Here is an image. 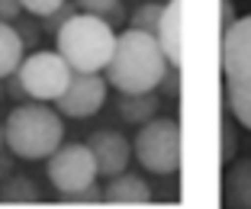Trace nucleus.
I'll return each mask as SVG.
<instances>
[{"label": "nucleus", "instance_id": "obj_1", "mask_svg": "<svg viewBox=\"0 0 251 209\" xmlns=\"http://www.w3.org/2000/svg\"><path fill=\"white\" fill-rule=\"evenodd\" d=\"M168 58L158 48L155 32L142 29H126L116 36V48H113L106 71V84L116 87L119 93H151L158 84L168 77Z\"/></svg>", "mask_w": 251, "mask_h": 209}, {"label": "nucleus", "instance_id": "obj_2", "mask_svg": "<svg viewBox=\"0 0 251 209\" xmlns=\"http://www.w3.org/2000/svg\"><path fill=\"white\" fill-rule=\"evenodd\" d=\"M116 32L103 16L74 13L55 32V52L68 61L74 74H100L113 58Z\"/></svg>", "mask_w": 251, "mask_h": 209}, {"label": "nucleus", "instance_id": "obj_3", "mask_svg": "<svg viewBox=\"0 0 251 209\" xmlns=\"http://www.w3.org/2000/svg\"><path fill=\"white\" fill-rule=\"evenodd\" d=\"M61 116L45 103H20L3 122V145L26 161L49 158L61 145Z\"/></svg>", "mask_w": 251, "mask_h": 209}, {"label": "nucleus", "instance_id": "obj_4", "mask_svg": "<svg viewBox=\"0 0 251 209\" xmlns=\"http://www.w3.org/2000/svg\"><path fill=\"white\" fill-rule=\"evenodd\" d=\"M226 100L238 126L251 129V16H242L222 32Z\"/></svg>", "mask_w": 251, "mask_h": 209}, {"label": "nucleus", "instance_id": "obj_5", "mask_svg": "<svg viewBox=\"0 0 251 209\" xmlns=\"http://www.w3.org/2000/svg\"><path fill=\"white\" fill-rule=\"evenodd\" d=\"M132 155L151 174H174L180 167V126L177 119H148L142 122L132 142Z\"/></svg>", "mask_w": 251, "mask_h": 209}, {"label": "nucleus", "instance_id": "obj_6", "mask_svg": "<svg viewBox=\"0 0 251 209\" xmlns=\"http://www.w3.org/2000/svg\"><path fill=\"white\" fill-rule=\"evenodd\" d=\"M71 74L74 71L58 52H29L16 68V81H20L23 93L29 100H39V103L58 100L65 93Z\"/></svg>", "mask_w": 251, "mask_h": 209}, {"label": "nucleus", "instance_id": "obj_7", "mask_svg": "<svg viewBox=\"0 0 251 209\" xmlns=\"http://www.w3.org/2000/svg\"><path fill=\"white\" fill-rule=\"evenodd\" d=\"M45 174L61 196H74L97 184V164L87 145H58L45 161Z\"/></svg>", "mask_w": 251, "mask_h": 209}, {"label": "nucleus", "instance_id": "obj_8", "mask_svg": "<svg viewBox=\"0 0 251 209\" xmlns=\"http://www.w3.org/2000/svg\"><path fill=\"white\" fill-rule=\"evenodd\" d=\"M106 87H110V84L100 74H71L65 93H61L55 103H58V110L65 113V116H71V119H87V116H94V113L106 103Z\"/></svg>", "mask_w": 251, "mask_h": 209}, {"label": "nucleus", "instance_id": "obj_9", "mask_svg": "<svg viewBox=\"0 0 251 209\" xmlns=\"http://www.w3.org/2000/svg\"><path fill=\"white\" fill-rule=\"evenodd\" d=\"M87 148L94 155V164H97V174L103 177H116V174L126 171L129 158H132V145L123 132H113V129H100L87 139Z\"/></svg>", "mask_w": 251, "mask_h": 209}, {"label": "nucleus", "instance_id": "obj_10", "mask_svg": "<svg viewBox=\"0 0 251 209\" xmlns=\"http://www.w3.org/2000/svg\"><path fill=\"white\" fill-rule=\"evenodd\" d=\"M180 26H184V3L180 0H171V3H164L161 10V20H158V29H155V39H158V48H161V55L168 58V65L177 71L180 68Z\"/></svg>", "mask_w": 251, "mask_h": 209}, {"label": "nucleus", "instance_id": "obj_11", "mask_svg": "<svg viewBox=\"0 0 251 209\" xmlns=\"http://www.w3.org/2000/svg\"><path fill=\"white\" fill-rule=\"evenodd\" d=\"M222 196L229 209H251V161H232L226 171V184H222Z\"/></svg>", "mask_w": 251, "mask_h": 209}, {"label": "nucleus", "instance_id": "obj_12", "mask_svg": "<svg viewBox=\"0 0 251 209\" xmlns=\"http://www.w3.org/2000/svg\"><path fill=\"white\" fill-rule=\"evenodd\" d=\"M103 200H110V203H148L151 200V187H148L139 174L123 171L106 184Z\"/></svg>", "mask_w": 251, "mask_h": 209}, {"label": "nucleus", "instance_id": "obj_13", "mask_svg": "<svg viewBox=\"0 0 251 209\" xmlns=\"http://www.w3.org/2000/svg\"><path fill=\"white\" fill-rule=\"evenodd\" d=\"M23 58H26V45H23L16 26L0 23V81H7L16 68H20Z\"/></svg>", "mask_w": 251, "mask_h": 209}, {"label": "nucleus", "instance_id": "obj_14", "mask_svg": "<svg viewBox=\"0 0 251 209\" xmlns=\"http://www.w3.org/2000/svg\"><path fill=\"white\" fill-rule=\"evenodd\" d=\"M155 113H158L155 90H151V93H123V100H119V116H123L126 122L142 126V122L155 119Z\"/></svg>", "mask_w": 251, "mask_h": 209}, {"label": "nucleus", "instance_id": "obj_15", "mask_svg": "<svg viewBox=\"0 0 251 209\" xmlns=\"http://www.w3.org/2000/svg\"><path fill=\"white\" fill-rule=\"evenodd\" d=\"M0 200L7 203H32L39 200V187L32 184L29 177H16V174H10V177H3V184H0Z\"/></svg>", "mask_w": 251, "mask_h": 209}, {"label": "nucleus", "instance_id": "obj_16", "mask_svg": "<svg viewBox=\"0 0 251 209\" xmlns=\"http://www.w3.org/2000/svg\"><path fill=\"white\" fill-rule=\"evenodd\" d=\"M161 3H142V7H135V13H132V29H142V32H155L158 29V20H161Z\"/></svg>", "mask_w": 251, "mask_h": 209}, {"label": "nucleus", "instance_id": "obj_17", "mask_svg": "<svg viewBox=\"0 0 251 209\" xmlns=\"http://www.w3.org/2000/svg\"><path fill=\"white\" fill-rule=\"evenodd\" d=\"M77 7H81V13H90V16H103V20H110V16H116L119 0H77Z\"/></svg>", "mask_w": 251, "mask_h": 209}, {"label": "nucleus", "instance_id": "obj_18", "mask_svg": "<svg viewBox=\"0 0 251 209\" xmlns=\"http://www.w3.org/2000/svg\"><path fill=\"white\" fill-rule=\"evenodd\" d=\"M23 3V10H26V13H32V16H52L55 10H61L65 7V0H20Z\"/></svg>", "mask_w": 251, "mask_h": 209}, {"label": "nucleus", "instance_id": "obj_19", "mask_svg": "<svg viewBox=\"0 0 251 209\" xmlns=\"http://www.w3.org/2000/svg\"><path fill=\"white\" fill-rule=\"evenodd\" d=\"M235 145H238L235 126L232 122H222V161H232L235 158Z\"/></svg>", "mask_w": 251, "mask_h": 209}, {"label": "nucleus", "instance_id": "obj_20", "mask_svg": "<svg viewBox=\"0 0 251 209\" xmlns=\"http://www.w3.org/2000/svg\"><path fill=\"white\" fill-rule=\"evenodd\" d=\"M71 16H74V7H68V3H65V7L55 10L52 16H45V29H49V32H58L61 26H65V23L71 20Z\"/></svg>", "mask_w": 251, "mask_h": 209}, {"label": "nucleus", "instance_id": "obj_21", "mask_svg": "<svg viewBox=\"0 0 251 209\" xmlns=\"http://www.w3.org/2000/svg\"><path fill=\"white\" fill-rule=\"evenodd\" d=\"M20 10H23L20 0H0V23H13L20 16Z\"/></svg>", "mask_w": 251, "mask_h": 209}, {"label": "nucleus", "instance_id": "obj_22", "mask_svg": "<svg viewBox=\"0 0 251 209\" xmlns=\"http://www.w3.org/2000/svg\"><path fill=\"white\" fill-rule=\"evenodd\" d=\"M219 16H222V32H226V29H229V26H232V23L238 20V16H235V10H232V3H229V0H222V10H219Z\"/></svg>", "mask_w": 251, "mask_h": 209}, {"label": "nucleus", "instance_id": "obj_23", "mask_svg": "<svg viewBox=\"0 0 251 209\" xmlns=\"http://www.w3.org/2000/svg\"><path fill=\"white\" fill-rule=\"evenodd\" d=\"M0 174H10V158L0 155Z\"/></svg>", "mask_w": 251, "mask_h": 209}, {"label": "nucleus", "instance_id": "obj_24", "mask_svg": "<svg viewBox=\"0 0 251 209\" xmlns=\"http://www.w3.org/2000/svg\"><path fill=\"white\" fill-rule=\"evenodd\" d=\"M0 148H3V122H0Z\"/></svg>", "mask_w": 251, "mask_h": 209}, {"label": "nucleus", "instance_id": "obj_25", "mask_svg": "<svg viewBox=\"0 0 251 209\" xmlns=\"http://www.w3.org/2000/svg\"><path fill=\"white\" fill-rule=\"evenodd\" d=\"M0 100H3V90H0Z\"/></svg>", "mask_w": 251, "mask_h": 209}]
</instances>
